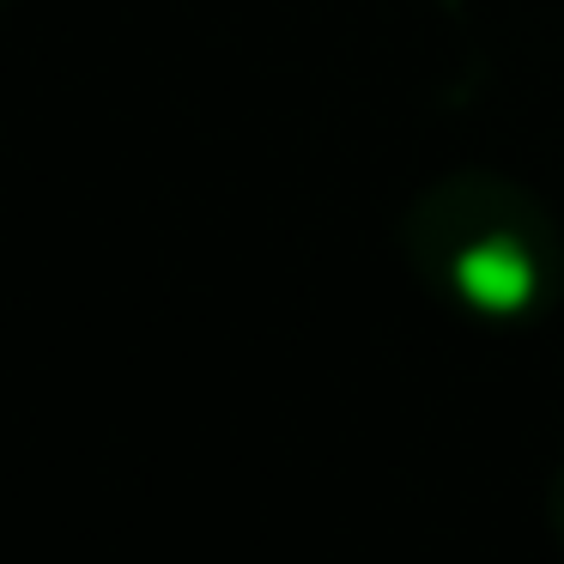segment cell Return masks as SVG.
Here are the masks:
<instances>
[{
  "mask_svg": "<svg viewBox=\"0 0 564 564\" xmlns=\"http://www.w3.org/2000/svg\"><path fill=\"white\" fill-rule=\"evenodd\" d=\"M394 237L419 285L467 316H534L564 280V231L552 207L486 164L425 183Z\"/></svg>",
  "mask_w": 564,
  "mask_h": 564,
  "instance_id": "obj_1",
  "label": "cell"
},
{
  "mask_svg": "<svg viewBox=\"0 0 564 564\" xmlns=\"http://www.w3.org/2000/svg\"><path fill=\"white\" fill-rule=\"evenodd\" d=\"M546 528H552V540H558V558H564V462L552 467V479H546Z\"/></svg>",
  "mask_w": 564,
  "mask_h": 564,
  "instance_id": "obj_2",
  "label": "cell"
}]
</instances>
